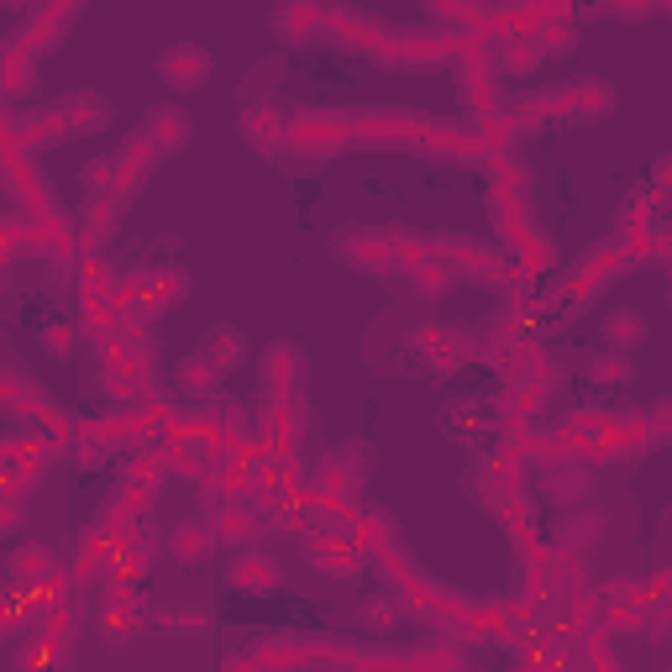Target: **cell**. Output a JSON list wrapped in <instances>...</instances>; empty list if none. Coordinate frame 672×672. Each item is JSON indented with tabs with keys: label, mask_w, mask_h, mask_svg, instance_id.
<instances>
[{
	"label": "cell",
	"mask_w": 672,
	"mask_h": 672,
	"mask_svg": "<svg viewBox=\"0 0 672 672\" xmlns=\"http://www.w3.org/2000/svg\"><path fill=\"white\" fill-rule=\"evenodd\" d=\"M337 258L352 263V268H363V274H378V268H390L399 253H394V232H369V226H358V232H342L337 237Z\"/></svg>",
	"instance_id": "cell-1"
},
{
	"label": "cell",
	"mask_w": 672,
	"mask_h": 672,
	"mask_svg": "<svg viewBox=\"0 0 672 672\" xmlns=\"http://www.w3.org/2000/svg\"><path fill=\"white\" fill-rule=\"evenodd\" d=\"M211 68H216V58L205 53L200 43H174L163 58H158V74L169 79L174 89H195V85H205L211 79Z\"/></svg>",
	"instance_id": "cell-2"
},
{
	"label": "cell",
	"mask_w": 672,
	"mask_h": 672,
	"mask_svg": "<svg viewBox=\"0 0 672 672\" xmlns=\"http://www.w3.org/2000/svg\"><path fill=\"white\" fill-rule=\"evenodd\" d=\"M142 142H148L158 158L163 152H179V148H190V110H179V106H152L148 110V121H142Z\"/></svg>",
	"instance_id": "cell-3"
},
{
	"label": "cell",
	"mask_w": 672,
	"mask_h": 672,
	"mask_svg": "<svg viewBox=\"0 0 672 672\" xmlns=\"http://www.w3.org/2000/svg\"><path fill=\"white\" fill-rule=\"evenodd\" d=\"M342 137H348V121H337V116H295L289 121V142L300 152H331Z\"/></svg>",
	"instance_id": "cell-4"
},
{
	"label": "cell",
	"mask_w": 672,
	"mask_h": 672,
	"mask_svg": "<svg viewBox=\"0 0 672 672\" xmlns=\"http://www.w3.org/2000/svg\"><path fill=\"white\" fill-rule=\"evenodd\" d=\"M242 137L258 152H279V148H289V116L274 106L247 110V116H242Z\"/></svg>",
	"instance_id": "cell-5"
},
{
	"label": "cell",
	"mask_w": 672,
	"mask_h": 672,
	"mask_svg": "<svg viewBox=\"0 0 672 672\" xmlns=\"http://www.w3.org/2000/svg\"><path fill=\"white\" fill-rule=\"evenodd\" d=\"M211 552H216V531H211V521L174 525V536H169V557H174V563L200 567V563H211Z\"/></svg>",
	"instance_id": "cell-6"
},
{
	"label": "cell",
	"mask_w": 672,
	"mask_h": 672,
	"mask_svg": "<svg viewBox=\"0 0 672 672\" xmlns=\"http://www.w3.org/2000/svg\"><path fill=\"white\" fill-rule=\"evenodd\" d=\"M226 578H232L237 594H274V588H279V563H274L268 552H242Z\"/></svg>",
	"instance_id": "cell-7"
},
{
	"label": "cell",
	"mask_w": 672,
	"mask_h": 672,
	"mask_svg": "<svg viewBox=\"0 0 672 672\" xmlns=\"http://www.w3.org/2000/svg\"><path fill=\"white\" fill-rule=\"evenodd\" d=\"M110 163H116V200H127L131 190H137V184H142V179L152 174V163H158V152H152L148 142H142V137H131V142H127V148H121V152H116Z\"/></svg>",
	"instance_id": "cell-8"
},
{
	"label": "cell",
	"mask_w": 672,
	"mask_h": 672,
	"mask_svg": "<svg viewBox=\"0 0 672 672\" xmlns=\"http://www.w3.org/2000/svg\"><path fill=\"white\" fill-rule=\"evenodd\" d=\"M200 358H205L216 373H237L242 363H247V337H242L237 326H216V331H205Z\"/></svg>",
	"instance_id": "cell-9"
},
{
	"label": "cell",
	"mask_w": 672,
	"mask_h": 672,
	"mask_svg": "<svg viewBox=\"0 0 672 672\" xmlns=\"http://www.w3.org/2000/svg\"><path fill=\"white\" fill-rule=\"evenodd\" d=\"M184 289H190V274L184 268H152L148 279H137V295H148V310H174L184 300Z\"/></svg>",
	"instance_id": "cell-10"
},
{
	"label": "cell",
	"mask_w": 672,
	"mask_h": 672,
	"mask_svg": "<svg viewBox=\"0 0 672 672\" xmlns=\"http://www.w3.org/2000/svg\"><path fill=\"white\" fill-rule=\"evenodd\" d=\"M605 342H609V352H636L641 342H647V316L641 310H609L605 316Z\"/></svg>",
	"instance_id": "cell-11"
},
{
	"label": "cell",
	"mask_w": 672,
	"mask_h": 672,
	"mask_svg": "<svg viewBox=\"0 0 672 672\" xmlns=\"http://www.w3.org/2000/svg\"><path fill=\"white\" fill-rule=\"evenodd\" d=\"M58 116H64L68 131H100L110 121V106L100 100V95H74V100L58 106Z\"/></svg>",
	"instance_id": "cell-12"
},
{
	"label": "cell",
	"mask_w": 672,
	"mask_h": 672,
	"mask_svg": "<svg viewBox=\"0 0 672 672\" xmlns=\"http://www.w3.org/2000/svg\"><path fill=\"white\" fill-rule=\"evenodd\" d=\"M174 378H179V390H184V394H195V399H211V394H216V384H221V373L211 369V363H205L200 352H190V358L179 363Z\"/></svg>",
	"instance_id": "cell-13"
},
{
	"label": "cell",
	"mask_w": 672,
	"mask_h": 672,
	"mask_svg": "<svg viewBox=\"0 0 672 672\" xmlns=\"http://www.w3.org/2000/svg\"><path fill=\"white\" fill-rule=\"evenodd\" d=\"M47 573H53L47 546H22V552L11 557V578H17V584H43Z\"/></svg>",
	"instance_id": "cell-14"
},
{
	"label": "cell",
	"mask_w": 672,
	"mask_h": 672,
	"mask_svg": "<svg viewBox=\"0 0 672 672\" xmlns=\"http://www.w3.org/2000/svg\"><path fill=\"white\" fill-rule=\"evenodd\" d=\"M0 79H6V89H32V79H38L32 53H26V47H11V53L0 58Z\"/></svg>",
	"instance_id": "cell-15"
},
{
	"label": "cell",
	"mask_w": 672,
	"mask_h": 672,
	"mask_svg": "<svg viewBox=\"0 0 672 672\" xmlns=\"http://www.w3.org/2000/svg\"><path fill=\"white\" fill-rule=\"evenodd\" d=\"M358 620H363V630H394V626H399V605L373 594V599H363V605H358Z\"/></svg>",
	"instance_id": "cell-16"
},
{
	"label": "cell",
	"mask_w": 672,
	"mask_h": 672,
	"mask_svg": "<svg viewBox=\"0 0 672 672\" xmlns=\"http://www.w3.org/2000/svg\"><path fill=\"white\" fill-rule=\"evenodd\" d=\"M573 106L588 110V116H605V110L615 106V95L605 89V79H578V85H573Z\"/></svg>",
	"instance_id": "cell-17"
},
{
	"label": "cell",
	"mask_w": 672,
	"mask_h": 672,
	"mask_svg": "<svg viewBox=\"0 0 672 672\" xmlns=\"http://www.w3.org/2000/svg\"><path fill=\"white\" fill-rule=\"evenodd\" d=\"M415 284H420L426 295H447V289H452V268H447V263H436L431 253H426V258L415 263Z\"/></svg>",
	"instance_id": "cell-18"
},
{
	"label": "cell",
	"mask_w": 672,
	"mask_h": 672,
	"mask_svg": "<svg viewBox=\"0 0 672 672\" xmlns=\"http://www.w3.org/2000/svg\"><path fill=\"white\" fill-rule=\"evenodd\" d=\"M588 373H594L599 384H626V378H636V369H630L626 352H605V358H594V363H588Z\"/></svg>",
	"instance_id": "cell-19"
},
{
	"label": "cell",
	"mask_w": 672,
	"mask_h": 672,
	"mask_svg": "<svg viewBox=\"0 0 672 672\" xmlns=\"http://www.w3.org/2000/svg\"><path fill=\"white\" fill-rule=\"evenodd\" d=\"M316 22H321L316 11H289V6H284V11H274V26H279L284 38H289V32H295V38H305Z\"/></svg>",
	"instance_id": "cell-20"
},
{
	"label": "cell",
	"mask_w": 672,
	"mask_h": 672,
	"mask_svg": "<svg viewBox=\"0 0 672 672\" xmlns=\"http://www.w3.org/2000/svg\"><path fill=\"white\" fill-rule=\"evenodd\" d=\"M53 668H58V657H53V647L38 636V641L22 651V672H53Z\"/></svg>",
	"instance_id": "cell-21"
},
{
	"label": "cell",
	"mask_w": 672,
	"mask_h": 672,
	"mask_svg": "<svg viewBox=\"0 0 672 672\" xmlns=\"http://www.w3.org/2000/svg\"><path fill=\"white\" fill-rule=\"evenodd\" d=\"M211 531H216V542H237L242 531H247V510H242V504H226L221 525H211Z\"/></svg>",
	"instance_id": "cell-22"
},
{
	"label": "cell",
	"mask_w": 672,
	"mask_h": 672,
	"mask_svg": "<svg viewBox=\"0 0 672 672\" xmlns=\"http://www.w3.org/2000/svg\"><path fill=\"white\" fill-rule=\"evenodd\" d=\"M43 342H47V352H53V358H68V352H74V331H68L64 321H53L43 331Z\"/></svg>",
	"instance_id": "cell-23"
},
{
	"label": "cell",
	"mask_w": 672,
	"mask_h": 672,
	"mask_svg": "<svg viewBox=\"0 0 672 672\" xmlns=\"http://www.w3.org/2000/svg\"><path fill=\"white\" fill-rule=\"evenodd\" d=\"M26 521V510L17 504V499H0V531H22Z\"/></svg>",
	"instance_id": "cell-24"
}]
</instances>
